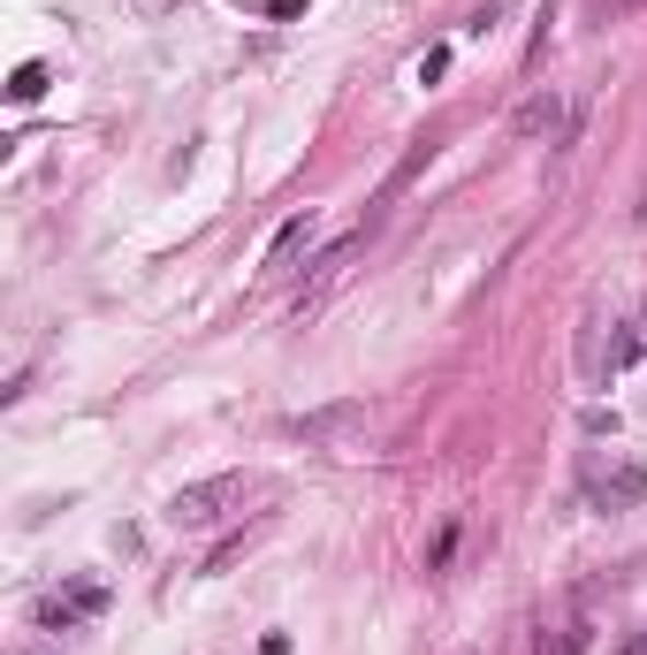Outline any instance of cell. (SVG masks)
Listing matches in <instances>:
<instances>
[{
  "instance_id": "obj_1",
  "label": "cell",
  "mask_w": 647,
  "mask_h": 655,
  "mask_svg": "<svg viewBox=\"0 0 647 655\" xmlns=\"http://www.w3.org/2000/svg\"><path fill=\"white\" fill-rule=\"evenodd\" d=\"M236 503H244V473H213V481H190V489L167 495V526H175V533H206V526H221Z\"/></svg>"
},
{
  "instance_id": "obj_2",
  "label": "cell",
  "mask_w": 647,
  "mask_h": 655,
  "mask_svg": "<svg viewBox=\"0 0 647 655\" xmlns=\"http://www.w3.org/2000/svg\"><path fill=\"white\" fill-rule=\"evenodd\" d=\"M358 427H366V404H358V397H335V404H313V412L282 420V435H290V443H305V450H327V443H350Z\"/></svg>"
},
{
  "instance_id": "obj_3",
  "label": "cell",
  "mask_w": 647,
  "mask_h": 655,
  "mask_svg": "<svg viewBox=\"0 0 647 655\" xmlns=\"http://www.w3.org/2000/svg\"><path fill=\"white\" fill-rule=\"evenodd\" d=\"M587 641H594L587 595H571L564 610H541V625H533V655H587Z\"/></svg>"
},
{
  "instance_id": "obj_4",
  "label": "cell",
  "mask_w": 647,
  "mask_h": 655,
  "mask_svg": "<svg viewBox=\"0 0 647 655\" xmlns=\"http://www.w3.org/2000/svg\"><path fill=\"white\" fill-rule=\"evenodd\" d=\"M510 138H518V146H541V138H571V107H564V92H533V100L510 115Z\"/></svg>"
},
{
  "instance_id": "obj_5",
  "label": "cell",
  "mask_w": 647,
  "mask_h": 655,
  "mask_svg": "<svg viewBox=\"0 0 647 655\" xmlns=\"http://www.w3.org/2000/svg\"><path fill=\"white\" fill-rule=\"evenodd\" d=\"M107 610V587H69V595H46L31 618L46 625V633H69V625H84V618H100Z\"/></svg>"
},
{
  "instance_id": "obj_6",
  "label": "cell",
  "mask_w": 647,
  "mask_h": 655,
  "mask_svg": "<svg viewBox=\"0 0 647 655\" xmlns=\"http://www.w3.org/2000/svg\"><path fill=\"white\" fill-rule=\"evenodd\" d=\"M305 244H313V206H305L298 221H282V237L267 244V275H275V267H290V260H298Z\"/></svg>"
},
{
  "instance_id": "obj_7",
  "label": "cell",
  "mask_w": 647,
  "mask_h": 655,
  "mask_svg": "<svg viewBox=\"0 0 647 655\" xmlns=\"http://www.w3.org/2000/svg\"><path fill=\"white\" fill-rule=\"evenodd\" d=\"M640 466H625V473H617V481H602V510H633V503H640Z\"/></svg>"
},
{
  "instance_id": "obj_8",
  "label": "cell",
  "mask_w": 647,
  "mask_h": 655,
  "mask_svg": "<svg viewBox=\"0 0 647 655\" xmlns=\"http://www.w3.org/2000/svg\"><path fill=\"white\" fill-rule=\"evenodd\" d=\"M8 92H15V100H38V92H46V61H23V69H15V84H8Z\"/></svg>"
}]
</instances>
